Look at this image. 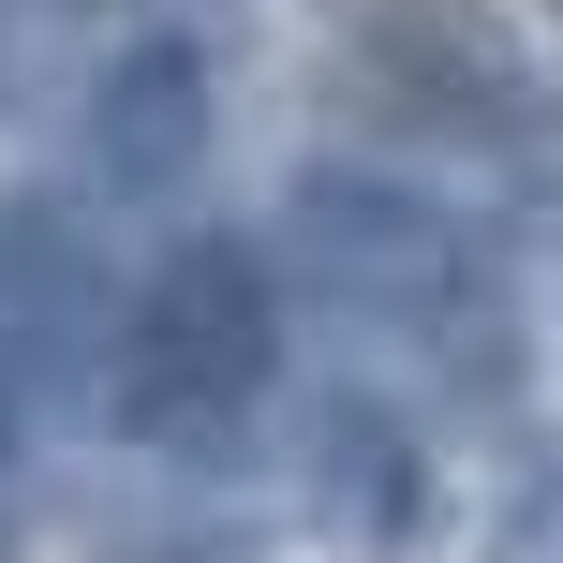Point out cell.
<instances>
[{
    "label": "cell",
    "mask_w": 563,
    "mask_h": 563,
    "mask_svg": "<svg viewBox=\"0 0 563 563\" xmlns=\"http://www.w3.org/2000/svg\"><path fill=\"white\" fill-rule=\"evenodd\" d=\"M282 371V267L253 238H178L164 267L119 297L104 341V400L134 445H223Z\"/></svg>",
    "instance_id": "2"
},
{
    "label": "cell",
    "mask_w": 563,
    "mask_h": 563,
    "mask_svg": "<svg viewBox=\"0 0 563 563\" xmlns=\"http://www.w3.org/2000/svg\"><path fill=\"white\" fill-rule=\"evenodd\" d=\"M297 519L327 549H356V563H416L430 519H445V475H430V445L386 416V400H311V430H297Z\"/></svg>",
    "instance_id": "3"
},
{
    "label": "cell",
    "mask_w": 563,
    "mask_h": 563,
    "mask_svg": "<svg viewBox=\"0 0 563 563\" xmlns=\"http://www.w3.org/2000/svg\"><path fill=\"white\" fill-rule=\"evenodd\" d=\"M267 267L297 282L311 311H341V327H386V341H430V356L489 371V267H475V238H460V208L416 194V178L311 164L297 194H282Z\"/></svg>",
    "instance_id": "1"
},
{
    "label": "cell",
    "mask_w": 563,
    "mask_h": 563,
    "mask_svg": "<svg viewBox=\"0 0 563 563\" xmlns=\"http://www.w3.org/2000/svg\"><path fill=\"white\" fill-rule=\"evenodd\" d=\"M194 164H208V45L134 30L89 75V178L104 194H194Z\"/></svg>",
    "instance_id": "4"
},
{
    "label": "cell",
    "mask_w": 563,
    "mask_h": 563,
    "mask_svg": "<svg viewBox=\"0 0 563 563\" xmlns=\"http://www.w3.org/2000/svg\"><path fill=\"white\" fill-rule=\"evenodd\" d=\"M489 563H563V460L505 489V519H489Z\"/></svg>",
    "instance_id": "5"
}]
</instances>
